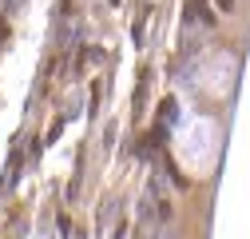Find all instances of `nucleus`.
<instances>
[{"label": "nucleus", "instance_id": "nucleus-1", "mask_svg": "<svg viewBox=\"0 0 250 239\" xmlns=\"http://www.w3.org/2000/svg\"><path fill=\"white\" fill-rule=\"evenodd\" d=\"M187 12H191V16H199L203 24H214L218 16L210 12V4H207V0H187Z\"/></svg>", "mask_w": 250, "mask_h": 239}, {"label": "nucleus", "instance_id": "nucleus-2", "mask_svg": "<svg viewBox=\"0 0 250 239\" xmlns=\"http://www.w3.org/2000/svg\"><path fill=\"white\" fill-rule=\"evenodd\" d=\"M159 112H163V116H167V120H171V116H175V100H171V96H167V100H163V104H159Z\"/></svg>", "mask_w": 250, "mask_h": 239}, {"label": "nucleus", "instance_id": "nucleus-3", "mask_svg": "<svg viewBox=\"0 0 250 239\" xmlns=\"http://www.w3.org/2000/svg\"><path fill=\"white\" fill-rule=\"evenodd\" d=\"M214 4L223 8V12H230V8H234V0H214Z\"/></svg>", "mask_w": 250, "mask_h": 239}]
</instances>
